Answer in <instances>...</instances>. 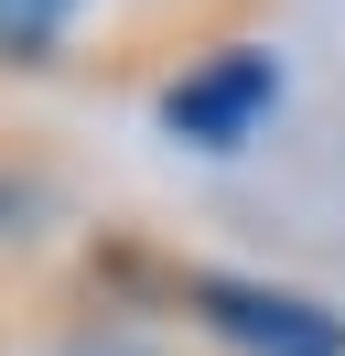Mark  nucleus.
I'll return each instance as SVG.
<instances>
[{
    "instance_id": "1",
    "label": "nucleus",
    "mask_w": 345,
    "mask_h": 356,
    "mask_svg": "<svg viewBox=\"0 0 345 356\" xmlns=\"http://www.w3.org/2000/svg\"><path fill=\"white\" fill-rule=\"evenodd\" d=\"M194 324L227 334L237 356H345V313H323L313 291H280V281H237V270H194L184 281Z\"/></svg>"
},
{
    "instance_id": "2",
    "label": "nucleus",
    "mask_w": 345,
    "mask_h": 356,
    "mask_svg": "<svg viewBox=\"0 0 345 356\" xmlns=\"http://www.w3.org/2000/svg\"><path fill=\"white\" fill-rule=\"evenodd\" d=\"M270 108H280V54L270 44H227V54H205L194 76L162 87V130L184 152H237Z\"/></svg>"
},
{
    "instance_id": "3",
    "label": "nucleus",
    "mask_w": 345,
    "mask_h": 356,
    "mask_svg": "<svg viewBox=\"0 0 345 356\" xmlns=\"http://www.w3.org/2000/svg\"><path fill=\"white\" fill-rule=\"evenodd\" d=\"M76 11H86V0H0V54H11V65H43Z\"/></svg>"
}]
</instances>
